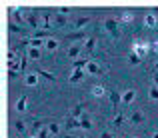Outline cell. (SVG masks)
I'll use <instances>...</instances> for the list:
<instances>
[{
	"mask_svg": "<svg viewBox=\"0 0 158 138\" xmlns=\"http://www.w3.org/2000/svg\"><path fill=\"white\" fill-rule=\"evenodd\" d=\"M82 50H84V46H82V44H72L68 48V58H76V60H78V54H80Z\"/></svg>",
	"mask_w": 158,
	"mask_h": 138,
	"instance_id": "5b68a950",
	"label": "cell"
},
{
	"mask_svg": "<svg viewBox=\"0 0 158 138\" xmlns=\"http://www.w3.org/2000/svg\"><path fill=\"white\" fill-rule=\"evenodd\" d=\"M122 102V94L120 92H110V104L114 110H118V104Z\"/></svg>",
	"mask_w": 158,
	"mask_h": 138,
	"instance_id": "8992f818",
	"label": "cell"
},
{
	"mask_svg": "<svg viewBox=\"0 0 158 138\" xmlns=\"http://www.w3.org/2000/svg\"><path fill=\"white\" fill-rule=\"evenodd\" d=\"M8 30L14 32V34H20V32H24V28L20 26V24H16L14 20H8Z\"/></svg>",
	"mask_w": 158,
	"mask_h": 138,
	"instance_id": "7c38bea8",
	"label": "cell"
},
{
	"mask_svg": "<svg viewBox=\"0 0 158 138\" xmlns=\"http://www.w3.org/2000/svg\"><path fill=\"white\" fill-rule=\"evenodd\" d=\"M68 42H80V40H86V32L84 30H78V32H72V34L66 36Z\"/></svg>",
	"mask_w": 158,
	"mask_h": 138,
	"instance_id": "277c9868",
	"label": "cell"
},
{
	"mask_svg": "<svg viewBox=\"0 0 158 138\" xmlns=\"http://www.w3.org/2000/svg\"><path fill=\"white\" fill-rule=\"evenodd\" d=\"M38 76H44L46 80H50V82H56V76H54L52 72H48V70H38Z\"/></svg>",
	"mask_w": 158,
	"mask_h": 138,
	"instance_id": "cb8c5ba5",
	"label": "cell"
},
{
	"mask_svg": "<svg viewBox=\"0 0 158 138\" xmlns=\"http://www.w3.org/2000/svg\"><path fill=\"white\" fill-rule=\"evenodd\" d=\"M24 82H26V86H36V82H38V74H28V76L24 78Z\"/></svg>",
	"mask_w": 158,
	"mask_h": 138,
	"instance_id": "d6986e66",
	"label": "cell"
},
{
	"mask_svg": "<svg viewBox=\"0 0 158 138\" xmlns=\"http://www.w3.org/2000/svg\"><path fill=\"white\" fill-rule=\"evenodd\" d=\"M48 130H50V134H54V136H56L58 132H60V126H58L56 122H50V124H48Z\"/></svg>",
	"mask_w": 158,
	"mask_h": 138,
	"instance_id": "4316f807",
	"label": "cell"
},
{
	"mask_svg": "<svg viewBox=\"0 0 158 138\" xmlns=\"http://www.w3.org/2000/svg\"><path fill=\"white\" fill-rule=\"evenodd\" d=\"M6 74H8V78H16V76H20V72H16V70H6Z\"/></svg>",
	"mask_w": 158,
	"mask_h": 138,
	"instance_id": "d6a6232c",
	"label": "cell"
},
{
	"mask_svg": "<svg viewBox=\"0 0 158 138\" xmlns=\"http://www.w3.org/2000/svg\"><path fill=\"white\" fill-rule=\"evenodd\" d=\"M128 62H130V64H140V62H142V58H140L136 52H130V54H128Z\"/></svg>",
	"mask_w": 158,
	"mask_h": 138,
	"instance_id": "d4e9b609",
	"label": "cell"
},
{
	"mask_svg": "<svg viewBox=\"0 0 158 138\" xmlns=\"http://www.w3.org/2000/svg\"><path fill=\"white\" fill-rule=\"evenodd\" d=\"M64 138H74V136H72V134H66V136H64Z\"/></svg>",
	"mask_w": 158,
	"mask_h": 138,
	"instance_id": "f35d334b",
	"label": "cell"
},
{
	"mask_svg": "<svg viewBox=\"0 0 158 138\" xmlns=\"http://www.w3.org/2000/svg\"><path fill=\"white\" fill-rule=\"evenodd\" d=\"M152 138H158V130H156V132H154V134H152Z\"/></svg>",
	"mask_w": 158,
	"mask_h": 138,
	"instance_id": "74e56055",
	"label": "cell"
},
{
	"mask_svg": "<svg viewBox=\"0 0 158 138\" xmlns=\"http://www.w3.org/2000/svg\"><path fill=\"white\" fill-rule=\"evenodd\" d=\"M34 38H40V40L46 38V40H50V38H52V32H50V30H36V32H34Z\"/></svg>",
	"mask_w": 158,
	"mask_h": 138,
	"instance_id": "5bb4252c",
	"label": "cell"
},
{
	"mask_svg": "<svg viewBox=\"0 0 158 138\" xmlns=\"http://www.w3.org/2000/svg\"><path fill=\"white\" fill-rule=\"evenodd\" d=\"M28 58L30 60H40V48H30L28 50Z\"/></svg>",
	"mask_w": 158,
	"mask_h": 138,
	"instance_id": "44dd1931",
	"label": "cell"
},
{
	"mask_svg": "<svg viewBox=\"0 0 158 138\" xmlns=\"http://www.w3.org/2000/svg\"><path fill=\"white\" fill-rule=\"evenodd\" d=\"M32 126H34V130L38 132V130H42V122H40V120H36L34 124H32Z\"/></svg>",
	"mask_w": 158,
	"mask_h": 138,
	"instance_id": "836d02e7",
	"label": "cell"
},
{
	"mask_svg": "<svg viewBox=\"0 0 158 138\" xmlns=\"http://www.w3.org/2000/svg\"><path fill=\"white\" fill-rule=\"evenodd\" d=\"M48 134H50V130H48V128H42V130H38V138H48Z\"/></svg>",
	"mask_w": 158,
	"mask_h": 138,
	"instance_id": "1f68e13d",
	"label": "cell"
},
{
	"mask_svg": "<svg viewBox=\"0 0 158 138\" xmlns=\"http://www.w3.org/2000/svg\"><path fill=\"white\" fill-rule=\"evenodd\" d=\"M84 76H86V70H74L72 76H70V82H72V84H76V82H80Z\"/></svg>",
	"mask_w": 158,
	"mask_h": 138,
	"instance_id": "52a82bcc",
	"label": "cell"
},
{
	"mask_svg": "<svg viewBox=\"0 0 158 138\" xmlns=\"http://www.w3.org/2000/svg\"><path fill=\"white\" fill-rule=\"evenodd\" d=\"M26 102H28V96L24 94L22 98H20L18 102H16V110H18V112H24V110H26Z\"/></svg>",
	"mask_w": 158,
	"mask_h": 138,
	"instance_id": "e0dca14e",
	"label": "cell"
},
{
	"mask_svg": "<svg viewBox=\"0 0 158 138\" xmlns=\"http://www.w3.org/2000/svg\"><path fill=\"white\" fill-rule=\"evenodd\" d=\"M122 122H124V114H122V112H118V114H116V118H114V122H112V124H114V126L118 128V126H120Z\"/></svg>",
	"mask_w": 158,
	"mask_h": 138,
	"instance_id": "f1b7e54d",
	"label": "cell"
},
{
	"mask_svg": "<svg viewBox=\"0 0 158 138\" xmlns=\"http://www.w3.org/2000/svg\"><path fill=\"white\" fill-rule=\"evenodd\" d=\"M150 48H152V46L148 42H144V40H134V44H132V52H136L140 58L146 56V54L150 52Z\"/></svg>",
	"mask_w": 158,
	"mask_h": 138,
	"instance_id": "7a4b0ae2",
	"label": "cell"
},
{
	"mask_svg": "<svg viewBox=\"0 0 158 138\" xmlns=\"http://www.w3.org/2000/svg\"><path fill=\"white\" fill-rule=\"evenodd\" d=\"M94 46H96V38H92V36H90V38L86 40V44H84V52H92Z\"/></svg>",
	"mask_w": 158,
	"mask_h": 138,
	"instance_id": "ffe728a7",
	"label": "cell"
},
{
	"mask_svg": "<svg viewBox=\"0 0 158 138\" xmlns=\"http://www.w3.org/2000/svg\"><path fill=\"white\" fill-rule=\"evenodd\" d=\"M88 22H90V16H80V18L74 20V28H82V26H86Z\"/></svg>",
	"mask_w": 158,
	"mask_h": 138,
	"instance_id": "9a60e30c",
	"label": "cell"
},
{
	"mask_svg": "<svg viewBox=\"0 0 158 138\" xmlns=\"http://www.w3.org/2000/svg\"><path fill=\"white\" fill-rule=\"evenodd\" d=\"M78 138H86V136H78Z\"/></svg>",
	"mask_w": 158,
	"mask_h": 138,
	"instance_id": "b9f144b4",
	"label": "cell"
},
{
	"mask_svg": "<svg viewBox=\"0 0 158 138\" xmlns=\"http://www.w3.org/2000/svg\"><path fill=\"white\" fill-rule=\"evenodd\" d=\"M130 120H132V124H142L144 122V114L142 112H132V116H130Z\"/></svg>",
	"mask_w": 158,
	"mask_h": 138,
	"instance_id": "2e32d148",
	"label": "cell"
},
{
	"mask_svg": "<svg viewBox=\"0 0 158 138\" xmlns=\"http://www.w3.org/2000/svg\"><path fill=\"white\" fill-rule=\"evenodd\" d=\"M118 26H120V22L116 18H106L104 20V28H106V32L112 36V38H120V30H118Z\"/></svg>",
	"mask_w": 158,
	"mask_h": 138,
	"instance_id": "6da1fadb",
	"label": "cell"
},
{
	"mask_svg": "<svg viewBox=\"0 0 158 138\" xmlns=\"http://www.w3.org/2000/svg\"><path fill=\"white\" fill-rule=\"evenodd\" d=\"M82 110H84V104H76V106H74V110H72V118H76L78 120V116H82Z\"/></svg>",
	"mask_w": 158,
	"mask_h": 138,
	"instance_id": "7402d4cb",
	"label": "cell"
},
{
	"mask_svg": "<svg viewBox=\"0 0 158 138\" xmlns=\"http://www.w3.org/2000/svg\"><path fill=\"white\" fill-rule=\"evenodd\" d=\"M80 126V120H76V118H72V116H68V120H66V130H74V128H78Z\"/></svg>",
	"mask_w": 158,
	"mask_h": 138,
	"instance_id": "30bf717a",
	"label": "cell"
},
{
	"mask_svg": "<svg viewBox=\"0 0 158 138\" xmlns=\"http://www.w3.org/2000/svg\"><path fill=\"white\" fill-rule=\"evenodd\" d=\"M44 46H46L48 50H56V48H58V42H56L54 38H50V40H46V42H44Z\"/></svg>",
	"mask_w": 158,
	"mask_h": 138,
	"instance_id": "484cf974",
	"label": "cell"
},
{
	"mask_svg": "<svg viewBox=\"0 0 158 138\" xmlns=\"http://www.w3.org/2000/svg\"><path fill=\"white\" fill-rule=\"evenodd\" d=\"M100 138H112V134L108 130H102V134H100Z\"/></svg>",
	"mask_w": 158,
	"mask_h": 138,
	"instance_id": "e575fe53",
	"label": "cell"
},
{
	"mask_svg": "<svg viewBox=\"0 0 158 138\" xmlns=\"http://www.w3.org/2000/svg\"><path fill=\"white\" fill-rule=\"evenodd\" d=\"M134 96H136V92H134V90H126V92L122 94V104H124V106H128V104L134 100Z\"/></svg>",
	"mask_w": 158,
	"mask_h": 138,
	"instance_id": "ba28073f",
	"label": "cell"
},
{
	"mask_svg": "<svg viewBox=\"0 0 158 138\" xmlns=\"http://www.w3.org/2000/svg\"><path fill=\"white\" fill-rule=\"evenodd\" d=\"M14 128H16L18 132H24V130H26V126H24L22 120H16V122H14Z\"/></svg>",
	"mask_w": 158,
	"mask_h": 138,
	"instance_id": "4dcf8cb0",
	"label": "cell"
},
{
	"mask_svg": "<svg viewBox=\"0 0 158 138\" xmlns=\"http://www.w3.org/2000/svg\"><path fill=\"white\" fill-rule=\"evenodd\" d=\"M38 12H32V14H28L26 16V20H28V24H30V28H36L38 30Z\"/></svg>",
	"mask_w": 158,
	"mask_h": 138,
	"instance_id": "9c48e42d",
	"label": "cell"
},
{
	"mask_svg": "<svg viewBox=\"0 0 158 138\" xmlns=\"http://www.w3.org/2000/svg\"><path fill=\"white\" fill-rule=\"evenodd\" d=\"M102 72H104V70H102V66L98 64L96 60H90V62H88V66H86V74H92V76H100Z\"/></svg>",
	"mask_w": 158,
	"mask_h": 138,
	"instance_id": "3957f363",
	"label": "cell"
},
{
	"mask_svg": "<svg viewBox=\"0 0 158 138\" xmlns=\"http://www.w3.org/2000/svg\"><path fill=\"white\" fill-rule=\"evenodd\" d=\"M134 20V12H122V16L118 18V22L120 24H128V22H132Z\"/></svg>",
	"mask_w": 158,
	"mask_h": 138,
	"instance_id": "8fae6325",
	"label": "cell"
},
{
	"mask_svg": "<svg viewBox=\"0 0 158 138\" xmlns=\"http://www.w3.org/2000/svg\"><path fill=\"white\" fill-rule=\"evenodd\" d=\"M152 78H154V86H158V72H156V74H154Z\"/></svg>",
	"mask_w": 158,
	"mask_h": 138,
	"instance_id": "8d00e7d4",
	"label": "cell"
},
{
	"mask_svg": "<svg viewBox=\"0 0 158 138\" xmlns=\"http://www.w3.org/2000/svg\"><path fill=\"white\" fill-rule=\"evenodd\" d=\"M154 68H158V60H156V64H154Z\"/></svg>",
	"mask_w": 158,
	"mask_h": 138,
	"instance_id": "ab89813d",
	"label": "cell"
},
{
	"mask_svg": "<svg viewBox=\"0 0 158 138\" xmlns=\"http://www.w3.org/2000/svg\"><path fill=\"white\" fill-rule=\"evenodd\" d=\"M28 138H36V136H28Z\"/></svg>",
	"mask_w": 158,
	"mask_h": 138,
	"instance_id": "7bdbcfd3",
	"label": "cell"
},
{
	"mask_svg": "<svg viewBox=\"0 0 158 138\" xmlns=\"http://www.w3.org/2000/svg\"><path fill=\"white\" fill-rule=\"evenodd\" d=\"M126 138H134V136H126Z\"/></svg>",
	"mask_w": 158,
	"mask_h": 138,
	"instance_id": "60d3db41",
	"label": "cell"
},
{
	"mask_svg": "<svg viewBox=\"0 0 158 138\" xmlns=\"http://www.w3.org/2000/svg\"><path fill=\"white\" fill-rule=\"evenodd\" d=\"M104 88H102V86H94V88H92V94L94 96H96V98H100V96H104Z\"/></svg>",
	"mask_w": 158,
	"mask_h": 138,
	"instance_id": "83f0119b",
	"label": "cell"
},
{
	"mask_svg": "<svg viewBox=\"0 0 158 138\" xmlns=\"http://www.w3.org/2000/svg\"><path fill=\"white\" fill-rule=\"evenodd\" d=\"M144 24H146V28H154L156 26V16L152 14V12L146 14V16H144Z\"/></svg>",
	"mask_w": 158,
	"mask_h": 138,
	"instance_id": "4fadbf2b",
	"label": "cell"
},
{
	"mask_svg": "<svg viewBox=\"0 0 158 138\" xmlns=\"http://www.w3.org/2000/svg\"><path fill=\"white\" fill-rule=\"evenodd\" d=\"M152 50H154V52H158V40H156L154 44H152Z\"/></svg>",
	"mask_w": 158,
	"mask_h": 138,
	"instance_id": "d590c367",
	"label": "cell"
},
{
	"mask_svg": "<svg viewBox=\"0 0 158 138\" xmlns=\"http://www.w3.org/2000/svg\"><path fill=\"white\" fill-rule=\"evenodd\" d=\"M54 20H56L60 26H66V24H68V20H66V16L62 14V12H54Z\"/></svg>",
	"mask_w": 158,
	"mask_h": 138,
	"instance_id": "ac0fdd59",
	"label": "cell"
},
{
	"mask_svg": "<svg viewBox=\"0 0 158 138\" xmlns=\"http://www.w3.org/2000/svg\"><path fill=\"white\" fill-rule=\"evenodd\" d=\"M148 94H150V98H152V100H158V86L152 84V86H150V92H148Z\"/></svg>",
	"mask_w": 158,
	"mask_h": 138,
	"instance_id": "f546056e",
	"label": "cell"
},
{
	"mask_svg": "<svg viewBox=\"0 0 158 138\" xmlns=\"http://www.w3.org/2000/svg\"><path fill=\"white\" fill-rule=\"evenodd\" d=\"M80 128H84V130H90V128H92V122H90L88 116H82L80 118Z\"/></svg>",
	"mask_w": 158,
	"mask_h": 138,
	"instance_id": "603a6c76",
	"label": "cell"
}]
</instances>
